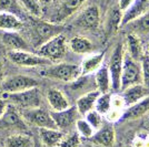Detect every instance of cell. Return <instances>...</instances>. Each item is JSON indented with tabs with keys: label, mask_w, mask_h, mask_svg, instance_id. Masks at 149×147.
<instances>
[{
	"label": "cell",
	"mask_w": 149,
	"mask_h": 147,
	"mask_svg": "<svg viewBox=\"0 0 149 147\" xmlns=\"http://www.w3.org/2000/svg\"><path fill=\"white\" fill-rule=\"evenodd\" d=\"M42 76L63 81V82H74L81 75L80 67L71 63H57L55 65H47L40 71Z\"/></svg>",
	"instance_id": "7a4b0ae2"
},
{
	"label": "cell",
	"mask_w": 149,
	"mask_h": 147,
	"mask_svg": "<svg viewBox=\"0 0 149 147\" xmlns=\"http://www.w3.org/2000/svg\"><path fill=\"white\" fill-rule=\"evenodd\" d=\"M38 86V81L22 74L7 76L1 81V89L5 93H17Z\"/></svg>",
	"instance_id": "ba28073f"
},
{
	"label": "cell",
	"mask_w": 149,
	"mask_h": 147,
	"mask_svg": "<svg viewBox=\"0 0 149 147\" xmlns=\"http://www.w3.org/2000/svg\"><path fill=\"white\" fill-rule=\"evenodd\" d=\"M124 44L119 42L112 51L110 62L108 65L110 80H111V89L113 91H120V81H121V70L124 62Z\"/></svg>",
	"instance_id": "52a82bcc"
},
{
	"label": "cell",
	"mask_w": 149,
	"mask_h": 147,
	"mask_svg": "<svg viewBox=\"0 0 149 147\" xmlns=\"http://www.w3.org/2000/svg\"><path fill=\"white\" fill-rule=\"evenodd\" d=\"M140 67H141V76H143V84L149 89V56L143 54L140 60Z\"/></svg>",
	"instance_id": "e575fe53"
},
{
	"label": "cell",
	"mask_w": 149,
	"mask_h": 147,
	"mask_svg": "<svg viewBox=\"0 0 149 147\" xmlns=\"http://www.w3.org/2000/svg\"><path fill=\"white\" fill-rule=\"evenodd\" d=\"M74 23L78 27L88 29V30L97 29L100 25L99 8L96 5H91V6L85 8L80 12V14L77 17Z\"/></svg>",
	"instance_id": "30bf717a"
},
{
	"label": "cell",
	"mask_w": 149,
	"mask_h": 147,
	"mask_svg": "<svg viewBox=\"0 0 149 147\" xmlns=\"http://www.w3.org/2000/svg\"><path fill=\"white\" fill-rule=\"evenodd\" d=\"M39 141L44 147H57L63 139V132L58 128H39Z\"/></svg>",
	"instance_id": "ac0fdd59"
},
{
	"label": "cell",
	"mask_w": 149,
	"mask_h": 147,
	"mask_svg": "<svg viewBox=\"0 0 149 147\" xmlns=\"http://www.w3.org/2000/svg\"><path fill=\"white\" fill-rule=\"evenodd\" d=\"M95 83L96 87L101 94L108 93L111 89V80H110V74L107 65L101 67L95 72Z\"/></svg>",
	"instance_id": "603a6c76"
},
{
	"label": "cell",
	"mask_w": 149,
	"mask_h": 147,
	"mask_svg": "<svg viewBox=\"0 0 149 147\" xmlns=\"http://www.w3.org/2000/svg\"><path fill=\"white\" fill-rule=\"evenodd\" d=\"M0 127L25 131L27 129V124L16 107L13 105H8L5 113L0 117Z\"/></svg>",
	"instance_id": "7c38bea8"
},
{
	"label": "cell",
	"mask_w": 149,
	"mask_h": 147,
	"mask_svg": "<svg viewBox=\"0 0 149 147\" xmlns=\"http://www.w3.org/2000/svg\"><path fill=\"white\" fill-rule=\"evenodd\" d=\"M148 94L149 89L146 87L141 83V84H135V85H131L129 87H127V89H125L123 98H124L125 103L128 106H130V105L135 104L138 101H140L145 96H147Z\"/></svg>",
	"instance_id": "d6986e66"
},
{
	"label": "cell",
	"mask_w": 149,
	"mask_h": 147,
	"mask_svg": "<svg viewBox=\"0 0 149 147\" xmlns=\"http://www.w3.org/2000/svg\"><path fill=\"white\" fill-rule=\"evenodd\" d=\"M51 117L56 124L57 128L60 131H65L71 127L74 124H76L78 120L79 112L76 106H69L68 109L59 112H51Z\"/></svg>",
	"instance_id": "8fae6325"
},
{
	"label": "cell",
	"mask_w": 149,
	"mask_h": 147,
	"mask_svg": "<svg viewBox=\"0 0 149 147\" xmlns=\"http://www.w3.org/2000/svg\"><path fill=\"white\" fill-rule=\"evenodd\" d=\"M2 70H3V63H2V59H1V55H0V81L2 78Z\"/></svg>",
	"instance_id": "74e56055"
},
{
	"label": "cell",
	"mask_w": 149,
	"mask_h": 147,
	"mask_svg": "<svg viewBox=\"0 0 149 147\" xmlns=\"http://www.w3.org/2000/svg\"><path fill=\"white\" fill-rule=\"evenodd\" d=\"M149 114V94L147 96L141 98L140 101L136 102L135 104L130 105L124 112L120 120L121 121H132Z\"/></svg>",
	"instance_id": "2e32d148"
},
{
	"label": "cell",
	"mask_w": 149,
	"mask_h": 147,
	"mask_svg": "<svg viewBox=\"0 0 149 147\" xmlns=\"http://www.w3.org/2000/svg\"><path fill=\"white\" fill-rule=\"evenodd\" d=\"M143 76H141V67L140 62L134 60L128 53L124 54L123 62V70H121V81H120V91L129 87L135 84H141Z\"/></svg>",
	"instance_id": "277c9868"
},
{
	"label": "cell",
	"mask_w": 149,
	"mask_h": 147,
	"mask_svg": "<svg viewBox=\"0 0 149 147\" xmlns=\"http://www.w3.org/2000/svg\"><path fill=\"white\" fill-rule=\"evenodd\" d=\"M100 94L101 93L98 90H93V91L86 92L84 95H81L80 98L77 100L76 107H77V110H78L80 115L85 116L88 112H90L91 110L95 109L96 101H97V98H99Z\"/></svg>",
	"instance_id": "ffe728a7"
},
{
	"label": "cell",
	"mask_w": 149,
	"mask_h": 147,
	"mask_svg": "<svg viewBox=\"0 0 149 147\" xmlns=\"http://www.w3.org/2000/svg\"><path fill=\"white\" fill-rule=\"evenodd\" d=\"M134 29L140 32H149V10L141 17L132 21Z\"/></svg>",
	"instance_id": "836d02e7"
},
{
	"label": "cell",
	"mask_w": 149,
	"mask_h": 147,
	"mask_svg": "<svg viewBox=\"0 0 149 147\" xmlns=\"http://www.w3.org/2000/svg\"><path fill=\"white\" fill-rule=\"evenodd\" d=\"M127 44H128V52H127L128 55L132 58L134 60L140 62L145 53H143L141 42H140L139 38L134 33L128 34L127 36Z\"/></svg>",
	"instance_id": "484cf974"
},
{
	"label": "cell",
	"mask_w": 149,
	"mask_h": 147,
	"mask_svg": "<svg viewBox=\"0 0 149 147\" xmlns=\"http://www.w3.org/2000/svg\"><path fill=\"white\" fill-rule=\"evenodd\" d=\"M21 116L25 122L29 123L38 128H57L56 124L54 122L51 114L45 109L35 107L28 110H21Z\"/></svg>",
	"instance_id": "8992f818"
},
{
	"label": "cell",
	"mask_w": 149,
	"mask_h": 147,
	"mask_svg": "<svg viewBox=\"0 0 149 147\" xmlns=\"http://www.w3.org/2000/svg\"><path fill=\"white\" fill-rule=\"evenodd\" d=\"M106 52H101V53H97V54H91L87 56L80 65L81 70V75H88V74H91L93 72H96L101 65H102V62L105 59Z\"/></svg>",
	"instance_id": "7402d4cb"
},
{
	"label": "cell",
	"mask_w": 149,
	"mask_h": 147,
	"mask_svg": "<svg viewBox=\"0 0 149 147\" xmlns=\"http://www.w3.org/2000/svg\"><path fill=\"white\" fill-rule=\"evenodd\" d=\"M57 147H81L80 136L78 133H72L68 136H65Z\"/></svg>",
	"instance_id": "d6a6232c"
},
{
	"label": "cell",
	"mask_w": 149,
	"mask_h": 147,
	"mask_svg": "<svg viewBox=\"0 0 149 147\" xmlns=\"http://www.w3.org/2000/svg\"><path fill=\"white\" fill-rule=\"evenodd\" d=\"M47 101L54 112L63 111L70 106L68 98L58 89H49L47 91Z\"/></svg>",
	"instance_id": "44dd1931"
},
{
	"label": "cell",
	"mask_w": 149,
	"mask_h": 147,
	"mask_svg": "<svg viewBox=\"0 0 149 147\" xmlns=\"http://www.w3.org/2000/svg\"><path fill=\"white\" fill-rule=\"evenodd\" d=\"M89 141L93 144L102 147H112L116 141L115 129L111 125H104L99 129H97L96 133L89 138Z\"/></svg>",
	"instance_id": "9a60e30c"
},
{
	"label": "cell",
	"mask_w": 149,
	"mask_h": 147,
	"mask_svg": "<svg viewBox=\"0 0 149 147\" xmlns=\"http://www.w3.org/2000/svg\"><path fill=\"white\" fill-rule=\"evenodd\" d=\"M149 10V0H135L124 12L120 21V28L131 23Z\"/></svg>",
	"instance_id": "5bb4252c"
},
{
	"label": "cell",
	"mask_w": 149,
	"mask_h": 147,
	"mask_svg": "<svg viewBox=\"0 0 149 147\" xmlns=\"http://www.w3.org/2000/svg\"><path fill=\"white\" fill-rule=\"evenodd\" d=\"M7 100L11 102L13 106H18L21 110L39 107L41 104V92L36 87H31L17 93H7Z\"/></svg>",
	"instance_id": "5b68a950"
},
{
	"label": "cell",
	"mask_w": 149,
	"mask_h": 147,
	"mask_svg": "<svg viewBox=\"0 0 149 147\" xmlns=\"http://www.w3.org/2000/svg\"><path fill=\"white\" fill-rule=\"evenodd\" d=\"M2 43L10 51H28L29 44L18 33V31H5L1 36Z\"/></svg>",
	"instance_id": "e0dca14e"
},
{
	"label": "cell",
	"mask_w": 149,
	"mask_h": 147,
	"mask_svg": "<svg viewBox=\"0 0 149 147\" xmlns=\"http://www.w3.org/2000/svg\"><path fill=\"white\" fill-rule=\"evenodd\" d=\"M147 55L149 56V44H148V52H147Z\"/></svg>",
	"instance_id": "b9f144b4"
},
{
	"label": "cell",
	"mask_w": 149,
	"mask_h": 147,
	"mask_svg": "<svg viewBox=\"0 0 149 147\" xmlns=\"http://www.w3.org/2000/svg\"><path fill=\"white\" fill-rule=\"evenodd\" d=\"M76 128L78 131V134L85 137V138H90L93 134L95 129L91 127V125L86 121V120H77L76 122Z\"/></svg>",
	"instance_id": "4dcf8cb0"
},
{
	"label": "cell",
	"mask_w": 149,
	"mask_h": 147,
	"mask_svg": "<svg viewBox=\"0 0 149 147\" xmlns=\"http://www.w3.org/2000/svg\"><path fill=\"white\" fill-rule=\"evenodd\" d=\"M147 124L149 125V114H148V117H147Z\"/></svg>",
	"instance_id": "60d3db41"
},
{
	"label": "cell",
	"mask_w": 149,
	"mask_h": 147,
	"mask_svg": "<svg viewBox=\"0 0 149 147\" xmlns=\"http://www.w3.org/2000/svg\"><path fill=\"white\" fill-rule=\"evenodd\" d=\"M32 138L25 134L11 135L6 142V147H32Z\"/></svg>",
	"instance_id": "4316f807"
},
{
	"label": "cell",
	"mask_w": 149,
	"mask_h": 147,
	"mask_svg": "<svg viewBox=\"0 0 149 147\" xmlns=\"http://www.w3.org/2000/svg\"><path fill=\"white\" fill-rule=\"evenodd\" d=\"M51 1H52V0H39V2H40L41 5H47V3H49Z\"/></svg>",
	"instance_id": "ab89813d"
},
{
	"label": "cell",
	"mask_w": 149,
	"mask_h": 147,
	"mask_svg": "<svg viewBox=\"0 0 149 147\" xmlns=\"http://www.w3.org/2000/svg\"><path fill=\"white\" fill-rule=\"evenodd\" d=\"M134 1H135V0H119L118 8L120 9V11H121V12H124L125 10H126L128 7L130 6Z\"/></svg>",
	"instance_id": "d590c367"
},
{
	"label": "cell",
	"mask_w": 149,
	"mask_h": 147,
	"mask_svg": "<svg viewBox=\"0 0 149 147\" xmlns=\"http://www.w3.org/2000/svg\"><path fill=\"white\" fill-rule=\"evenodd\" d=\"M66 52L67 41L62 33L51 38L37 49V54L45 59H48L50 62H56L62 59L66 55Z\"/></svg>",
	"instance_id": "3957f363"
},
{
	"label": "cell",
	"mask_w": 149,
	"mask_h": 147,
	"mask_svg": "<svg viewBox=\"0 0 149 147\" xmlns=\"http://www.w3.org/2000/svg\"><path fill=\"white\" fill-rule=\"evenodd\" d=\"M86 2V0H63L59 8L57 9L56 13L52 16L50 22H54L57 25H61L65 20L71 17L77 10L80 9V7Z\"/></svg>",
	"instance_id": "4fadbf2b"
},
{
	"label": "cell",
	"mask_w": 149,
	"mask_h": 147,
	"mask_svg": "<svg viewBox=\"0 0 149 147\" xmlns=\"http://www.w3.org/2000/svg\"><path fill=\"white\" fill-rule=\"evenodd\" d=\"M62 31H63V25L48 21H42L36 18V20L32 21L31 25V36H32L31 40L33 42V45L38 49L41 44L47 42L51 38L62 33Z\"/></svg>",
	"instance_id": "6da1fadb"
},
{
	"label": "cell",
	"mask_w": 149,
	"mask_h": 147,
	"mask_svg": "<svg viewBox=\"0 0 149 147\" xmlns=\"http://www.w3.org/2000/svg\"><path fill=\"white\" fill-rule=\"evenodd\" d=\"M111 105H112L111 94L109 92L104 93V94H100L99 98H97L96 104H95V110L97 111L100 115H106V114H108L110 112Z\"/></svg>",
	"instance_id": "83f0119b"
},
{
	"label": "cell",
	"mask_w": 149,
	"mask_h": 147,
	"mask_svg": "<svg viewBox=\"0 0 149 147\" xmlns=\"http://www.w3.org/2000/svg\"><path fill=\"white\" fill-rule=\"evenodd\" d=\"M70 50L77 54H87L90 53L93 49V44L91 41L85 37H74L69 41Z\"/></svg>",
	"instance_id": "d4e9b609"
},
{
	"label": "cell",
	"mask_w": 149,
	"mask_h": 147,
	"mask_svg": "<svg viewBox=\"0 0 149 147\" xmlns=\"http://www.w3.org/2000/svg\"><path fill=\"white\" fill-rule=\"evenodd\" d=\"M85 117H86L85 120L91 125V127L93 129H99L101 127V125H102V115H100L95 109L91 110L90 112H88L87 114L85 115Z\"/></svg>",
	"instance_id": "1f68e13d"
},
{
	"label": "cell",
	"mask_w": 149,
	"mask_h": 147,
	"mask_svg": "<svg viewBox=\"0 0 149 147\" xmlns=\"http://www.w3.org/2000/svg\"><path fill=\"white\" fill-rule=\"evenodd\" d=\"M24 27L22 20L13 13L0 11V29L3 31H19Z\"/></svg>",
	"instance_id": "cb8c5ba5"
},
{
	"label": "cell",
	"mask_w": 149,
	"mask_h": 147,
	"mask_svg": "<svg viewBox=\"0 0 149 147\" xmlns=\"http://www.w3.org/2000/svg\"><path fill=\"white\" fill-rule=\"evenodd\" d=\"M18 1L22 6V8L32 17L39 18L41 16L42 9H41V3L39 2V0H18Z\"/></svg>",
	"instance_id": "f546056e"
},
{
	"label": "cell",
	"mask_w": 149,
	"mask_h": 147,
	"mask_svg": "<svg viewBox=\"0 0 149 147\" xmlns=\"http://www.w3.org/2000/svg\"><path fill=\"white\" fill-rule=\"evenodd\" d=\"M8 58L13 63L19 67H47L51 64V62L48 59L31 53L29 51H9Z\"/></svg>",
	"instance_id": "9c48e42d"
},
{
	"label": "cell",
	"mask_w": 149,
	"mask_h": 147,
	"mask_svg": "<svg viewBox=\"0 0 149 147\" xmlns=\"http://www.w3.org/2000/svg\"><path fill=\"white\" fill-rule=\"evenodd\" d=\"M32 147H44V146L41 145V143H40L39 139H36V141H33V145H32Z\"/></svg>",
	"instance_id": "f35d334b"
},
{
	"label": "cell",
	"mask_w": 149,
	"mask_h": 147,
	"mask_svg": "<svg viewBox=\"0 0 149 147\" xmlns=\"http://www.w3.org/2000/svg\"><path fill=\"white\" fill-rule=\"evenodd\" d=\"M7 106H8V103H7L6 100H3V98H0V117L2 116V114L5 113V111H6Z\"/></svg>",
	"instance_id": "8d00e7d4"
},
{
	"label": "cell",
	"mask_w": 149,
	"mask_h": 147,
	"mask_svg": "<svg viewBox=\"0 0 149 147\" xmlns=\"http://www.w3.org/2000/svg\"><path fill=\"white\" fill-rule=\"evenodd\" d=\"M0 11L13 13L20 18L24 14V8L18 0H0Z\"/></svg>",
	"instance_id": "f1b7e54d"
}]
</instances>
